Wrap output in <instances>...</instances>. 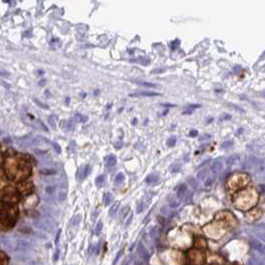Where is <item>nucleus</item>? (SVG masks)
Returning <instances> with one entry per match:
<instances>
[{
	"mask_svg": "<svg viewBox=\"0 0 265 265\" xmlns=\"http://www.w3.org/2000/svg\"><path fill=\"white\" fill-rule=\"evenodd\" d=\"M58 256H59V249H56V253H54V261L58 260Z\"/></svg>",
	"mask_w": 265,
	"mask_h": 265,
	"instance_id": "nucleus-47",
	"label": "nucleus"
},
{
	"mask_svg": "<svg viewBox=\"0 0 265 265\" xmlns=\"http://www.w3.org/2000/svg\"><path fill=\"white\" fill-rule=\"evenodd\" d=\"M254 174L255 175H263L265 174V162L263 160L261 163L256 166L254 168Z\"/></svg>",
	"mask_w": 265,
	"mask_h": 265,
	"instance_id": "nucleus-14",
	"label": "nucleus"
},
{
	"mask_svg": "<svg viewBox=\"0 0 265 265\" xmlns=\"http://www.w3.org/2000/svg\"><path fill=\"white\" fill-rule=\"evenodd\" d=\"M222 168H223L222 163L220 162V160H215V162L212 163V166H211V171H212L213 174H219V172L222 171Z\"/></svg>",
	"mask_w": 265,
	"mask_h": 265,
	"instance_id": "nucleus-13",
	"label": "nucleus"
},
{
	"mask_svg": "<svg viewBox=\"0 0 265 265\" xmlns=\"http://www.w3.org/2000/svg\"><path fill=\"white\" fill-rule=\"evenodd\" d=\"M38 201H39V198L37 197V195L31 194L30 196H28V197L25 198L23 204H24V206L26 208H32V207L36 206V205L38 204Z\"/></svg>",
	"mask_w": 265,
	"mask_h": 265,
	"instance_id": "nucleus-8",
	"label": "nucleus"
},
{
	"mask_svg": "<svg viewBox=\"0 0 265 265\" xmlns=\"http://www.w3.org/2000/svg\"><path fill=\"white\" fill-rule=\"evenodd\" d=\"M189 181L190 186H192V187H194V189H196V186H197V183H196V181H195L194 178L190 177V178H189Z\"/></svg>",
	"mask_w": 265,
	"mask_h": 265,
	"instance_id": "nucleus-36",
	"label": "nucleus"
},
{
	"mask_svg": "<svg viewBox=\"0 0 265 265\" xmlns=\"http://www.w3.org/2000/svg\"><path fill=\"white\" fill-rule=\"evenodd\" d=\"M81 219H82L81 214H77V215L72 219V225H73V226L78 225L79 223H80V221H81Z\"/></svg>",
	"mask_w": 265,
	"mask_h": 265,
	"instance_id": "nucleus-32",
	"label": "nucleus"
},
{
	"mask_svg": "<svg viewBox=\"0 0 265 265\" xmlns=\"http://www.w3.org/2000/svg\"><path fill=\"white\" fill-rule=\"evenodd\" d=\"M115 147L117 148H122V147H123V143L120 142V144H116V145H115Z\"/></svg>",
	"mask_w": 265,
	"mask_h": 265,
	"instance_id": "nucleus-50",
	"label": "nucleus"
},
{
	"mask_svg": "<svg viewBox=\"0 0 265 265\" xmlns=\"http://www.w3.org/2000/svg\"><path fill=\"white\" fill-rule=\"evenodd\" d=\"M187 260L190 265H202L206 260L204 254L200 249L192 248L187 252Z\"/></svg>",
	"mask_w": 265,
	"mask_h": 265,
	"instance_id": "nucleus-4",
	"label": "nucleus"
},
{
	"mask_svg": "<svg viewBox=\"0 0 265 265\" xmlns=\"http://www.w3.org/2000/svg\"><path fill=\"white\" fill-rule=\"evenodd\" d=\"M103 230V221H99L97 223L96 227H95V234L100 235V233Z\"/></svg>",
	"mask_w": 265,
	"mask_h": 265,
	"instance_id": "nucleus-28",
	"label": "nucleus"
},
{
	"mask_svg": "<svg viewBox=\"0 0 265 265\" xmlns=\"http://www.w3.org/2000/svg\"><path fill=\"white\" fill-rule=\"evenodd\" d=\"M119 206H120V202H115L114 204H113V206H111V209H110L109 213L111 216H114L116 213H117V211L119 209Z\"/></svg>",
	"mask_w": 265,
	"mask_h": 265,
	"instance_id": "nucleus-20",
	"label": "nucleus"
},
{
	"mask_svg": "<svg viewBox=\"0 0 265 265\" xmlns=\"http://www.w3.org/2000/svg\"><path fill=\"white\" fill-rule=\"evenodd\" d=\"M133 82H135L136 84H138L140 86H145V87H154V88L157 87V85L154 84V83H148L145 81H133Z\"/></svg>",
	"mask_w": 265,
	"mask_h": 265,
	"instance_id": "nucleus-22",
	"label": "nucleus"
},
{
	"mask_svg": "<svg viewBox=\"0 0 265 265\" xmlns=\"http://www.w3.org/2000/svg\"><path fill=\"white\" fill-rule=\"evenodd\" d=\"M60 234H61V230H58L57 235H56V238H55V243H56V244H58V242H59V238H60Z\"/></svg>",
	"mask_w": 265,
	"mask_h": 265,
	"instance_id": "nucleus-44",
	"label": "nucleus"
},
{
	"mask_svg": "<svg viewBox=\"0 0 265 265\" xmlns=\"http://www.w3.org/2000/svg\"><path fill=\"white\" fill-rule=\"evenodd\" d=\"M0 261H1V265H8V257L6 256V254L1 251L0 252Z\"/></svg>",
	"mask_w": 265,
	"mask_h": 265,
	"instance_id": "nucleus-26",
	"label": "nucleus"
},
{
	"mask_svg": "<svg viewBox=\"0 0 265 265\" xmlns=\"http://www.w3.org/2000/svg\"><path fill=\"white\" fill-rule=\"evenodd\" d=\"M17 214H18V208L14 205L6 204L1 202V229L2 231L8 230L13 227L14 223L16 221Z\"/></svg>",
	"mask_w": 265,
	"mask_h": 265,
	"instance_id": "nucleus-2",
	"label": "nucleus"
},
{
	"mask_svg": "<svg viewBox=\"0 0 265 265\" xmlns=\"http://www.w3.org/2000/svg\"><path fill=\"white\" fill-rule=\"evenodd\" d=\"M145 202H144V200H142V201H140L139 202V204H138V207H137V213H141V212H143V211H144V209H145Z\"/></svg>",
	"mask_w": 265,
	"mask_h": 265,
	"instance_id": "nucleus-29",
	"label": "nucleus"
},
{
	"mask_svg": "<svg viewBox=\"0 0 265 265\" xmlns=\"http://www.w3.org/2000/svg\"><path fill=\"white\" fill-rule=\"evenodd\" d=\"M207 262L209 265H224V260L221 256L213 254L207 257Z\"/></svg>",
	"mask_w": 265,
	"mask_h": 265,
	"instance_id": "nucleus-9",
	"label": "nucleus"
},
{
	"mask_svg": "<svg viewBox=\"0 0 265 265\" xmlns=\"http://www.w3.org/2000/svg\"><path fill=\"white\" fill-rule=\"evenodd\" d=\"M112 201H113V195L110 192H107L105 195V201H104V203H105L106 206H109Z\"/></svg>",
	"mask_w": 265,
	"mask_h": 265,
	"instance_id": "nucleus-25",
	"label": "nucleus"
},
{
	"mask_svg": "<svg viewBox=\"0 0 265 265\" xmlns=\"http://www.w3.org/2000/svg\"><path fill=\"white\" fill-rule=\"evenodd\" d=\"M132 219H133V214H131L130 217L127 220V222H126V226H129L130 225V223H131V221H132Z\"/></svg>",
	"mask_w": 265,
	"mask_h": 265,
	"instance_id": "nucleus-48",
	"label": "nucleus"
},
{
	"mask_svg": "<svg viewBox=\"0 0 265 265\" xmlns=\"http://www.w3.org/2000/svg\"><path fill=\"white\" fill-rule=\"evenodd\" d=\"M197 135H198V133H197V131H196V130H192L189 132V136L190 137H196Z\"/></svg>",
	"mask_w": 265,
	"mask_h": 265,
	"instance_id": "nucleus-42",
	"label": "nucleus"
},
{
	"mask_svg": "<svg viewBox=\"0 0 265 265\" xmlns=\"http://www.w3.org/2000/svg\"><path fill=\"white\" fill-rule=\"evenodd\" d=\"M169 206H171V208H177L178 206V204H180L178 200L174 197H169Z\"/></svg>",
	"mask_w": 265,
	"mask_h": 265,
	"instance_id": "nucleus-24",
	"label": "nucleus"
},
{
	"mask_svg": "<svg viewBox=\"0 0 265 265\" xmlns=\"http://www.w3.org/2000/svg\"><path fill=\"white\" fill-rule=\"evenodd\" d=\"M263 162V160L258 159L256 157H248L244 160L243 163V168L244 169H254L256 166H258L259 163Z\"/></svg>",
	"mask_w": 265,
	"mask_h": 265,
	"instance_id": "nucleus-6",
	"label": "nucleus"
},
{
	"mask_svg": "<svg viewBox=\"0 0 265 265\" xmlns=\"http://www.w3.org/2000/svg\"><path fill=\"white\" fill-rule=\"evenodd\" d=\"M160 96V93L157 92H141V93H136V94H130V97H157Z\"/></svg>",
	"mask_w": 265,
	"mask_h": 265,
	"instance_id": "nucleus-11",
	"label": "nucleus"
},
{
	"mask_svg": "<svg viewBox=\"0 0 265 265\" xmlns=\"http://www.w3.org/2000/svg\"><path fill=\"white\" fill-rule=\"evenodd\" d=\"M2 166L7 178L12 181L22 183L31 174L30 166L22 157H6Z\"/></svg>",
	"mask_w": 265,
	"mask_h": 265,
	"instance_id": "nucleus-1",
	"label": "nucleus"
},
{
	"mask_svg": "<svg viewBox=\"0 0 265 265\" xmlns=\"http://www.w3.org/2000/svg\"><path fill=\"white\" fill-rule=\"evenodd\" d=\"M34 102L36 103V105L40 106L41 108H43V109H49L48 105H45V104H43L42 102H41V101H39L38 99H36V98H35V99H34Z\"/></svg>",
	"mask_w": 265,
	"mask_h": 265,
	"instance_id": "nucleus-34",
	"label": "nucleus"
},
{
	"mask_svg": "<svg viewBox=\"0 0 265 265\" xmlns=\"http://www.w3.org/2000/svg\"><path fill=\"white\" fill-rule=\"evenodd\" d=\"M175 143H177V138H175V137H171V138L168 140V142H166V145H168V147L172 148L174 147Z\"/></svg>",
	"mask_w": 265,
	"mask_h": 265,
	"instance_id": "nucleus-30",
	"label": "nucleus"
},
{
	"mask_svg": "<svg viewBox=\"0 0 265 265\" xmlns=\"http://www.w3.org/2000/svg\"><path fill=\"white\" fill-rule=\"evenodd\" d=\"M180 166H171V172H177L178 171H180Z\"/></svg>",
	"mask_w": 265,
	"mask_h": 265,
	"instance_id": "nucleus-39",
	"label": "nucleus"
},
{
	"mask_svg": "<svg viewBox=\"0 0 265 265\" xmlns=\"http://www.w3.org/2000/svg\"><path fill=\"white\" fill-rule=\"evenodd\" d=\"M124 180H125V175L123 174H119L115 178V184L116 186H120V184L124 183Z\"/></svg>",
	"mask_w": 265,
	"mask_h": 265,
	"instance_id": "nucleus-23",
	"label": "nucleus"
},
{
	"mask_svg": "<svg viewBox=\"0 0 265 265\" xmlns=\"http://www.w3.org/2000/svg\"><path fill=\"white\" fill-rule=\"evenodd\" d=\"M122 253H123V250H120V252H119L118 254H117V256H116V259L114 260V263H113V265H116V263H117V261L119 260V258L121 257Z\"/></svg>",
	"mask_w": 265,
	"mask_h": 265,
	"instance_id": "nucleus-40",
	"label": "nucleus"
},
{
	"mask_svg": "<svg viewBox=\"0 0 265 265\" xmlns=\"http://www.w3.org/2000/svg\"><path fill=\"white\" fill-rule=\"evenodd\" d=\"M56 120H57V116H55V115H51L48 119L49 124L51 125L53 128L56 127Z\"/></svg>",
	"mask_w": 265,
	"mask_h": 265,
	"instance_id": "nucleus-31",
	"label": "nucleus"
},
{
	"mask_svg": "<svg viewBox=\"0 0 265 265\" xmlns=\"http://www.w3.org/2000/svg\"><path fill=\"white\" fill-rule=\"evenodd\" d=\"M45 141H46L47 143H49V144H51V145H52V147L54 148V150H55L56 153H57V154H61V147H60V145H59L58 143H56V142H51V141H49V140H47V139H45Z\"/></svg>",
	"mask_w": 265,
	"mask_h": 265,
	"instance_id": "nucleus-21",
	"label": "nucleus"
},
{
	"mask_svg": "<svg viewBox=\"0 0 265 265\" xmlns=\"http://www.w3.org/2000/svg\"><path fill=\"white\" fill-rule=\"evenodd\" d=\"M106 181V174H101L96 178V184L97 186H102Z\"/></svg>",
	"mask_w": 265,
	"mask_h": 265,
	"instance_id": "nucleus-19",
	"label": "nucleus"
},
{
	"mask_svg": "<svg viewBox=\"0 0 265 265\" xmlns=\"http://www.w3.org/2000/svg\"><path fill=\"white\" fill-rule=\"evenodd\" d=\"M45 83H46V80H45V79H42V80H41V81L39 82V86H43L44 84H45Z\"/></svg>",
	"mask_w": 265,
	"mask_h": 265,
	"instance_id": "nucleus-51",
	"label": "nucleus"
},
{
	"mask_svg": "<svg viewBox=\"0 0 265 265\" xmlns=\"http://www.w3.org/2000/svg\"><path fill=\"white\" fill-rule=\"evenodd\" d=\"M33 187H34L33 184H32L31 183H28V181H22V183H19L17 189H18L20 194L28 195L32 192Z\"/></svg>",
	"mask_w": 265,
	"mask_h": 265,
	"instance_id": "nucleus-5",
	"label": "nucleus"
},
{
	"mask_svg": "<svg viewBox=\"0 0 265 265\" xmlns=\"http://www.w3.org/2000/svg\"><path fill=\"white\" fill-rule=\"evenodd\" d=\"M56 190H57V186L55 184H49L45 187V193L48 195H52L53 193H55Z\"/></svg>",
	"mask_w": 265,
	"mask_h": 265,
	"instance_id": "nucleus-17",
	"label": "nucleus"
},
{
	"mask_svg": "<svg viewBox=\"0 0 265 265\" xmlns=\"http://www.w3.org/2000/svg\"><path fill=\"white\" fill-rule=\"evenodd\" d=\"M40 174H54L55 171L49 169H40Z\"/></svg>",
	"mask_w": 265,
	"mask_h": 265,
	"instance_id": "nucleus-33",
	"label": "nucleus"
},
{
	"mask_svg": "<svg viewBox=\"0 0 265 265\" xmlns=\"http://www.w3.org/2000/svg\"><path fill=\"white\" fill-rule=\"evenodd\" d=\"M30 246H31V243L26 239H18L15 241L14 245L12 246L13 247L12 249L15 250V251H18V250H26Z\"/></svg>",
	"mask_w": 265,
	"mask_h": 265,
	"instance_id": "nucleus-7",
	"label": "nucleus"
},
{
	"mask_svg": "<svg viewBox=\"0 0 265 265\" xmlns=\"http://www.w3.org/2000/svg\"><path fill=\"white\" fill-rule=\"evenodd\" d=\"M194 246L197 249H205L207 247V242L203 237H196L194 240Z\"/></svg>",
	"mask_w": 265,
	"mask_h": 265,
	"instance_id": "nucleus-10",
	"label": "nucleus"
},
{
	"mask_svg": "<svg viewBox=\"0 0 265 265\" xmlns=\"http://www.w3.org/2000/svg\"><path fill=\"white\" fill-rule=\"evenodd\" d=\"M19 201V195L13 187L8 186L1 190V202L13 205Z\"/></svg>",
	"mask_w": 265,
	"mask_h": 265,
	"instance_id": "nucleus-3",
	"label": "nucleus"
},
{
	"mask_svg": "<svg viewBox=\"0 0 265 265\" xmlns=\"http://www.w3.org/2000/svg\"><path fill=\"white\" fill-rule=\"evenodd\" d=\"M186 194H187V187L186 184H181L177 190V196L180 199H184Z\"/></svg>",
	"mask_w": 265,
	"mask_h": 265,
	"instance_id": "nucleus-12",
	"label": "nucleus"
},
{
	"mask_svg": "<svg viewBox=\"0 0 265 265\" xmlns=\"http://www.w3.org/2000/svg\"><path fill=\"white\" fill-rule=\"evenodd\" d=\"M124 265H129V264H128V263H124Z\"/></svg>",
	"mask_w": 265,
	"mask_h": 265,
	"instance_id": "nucleus-54",
	"label": "nucleus"
},
{
	"mask_svg": "<svg viewBox=\"0 0 265 265\" xmlns=\"http://www.w3.org/2000/svg\"><path fill=\"white\" fill-rule=\"evenodd\" d=\"M157 181H159V175L154 174H151L145 177V183L148 184H156Z\"/></svg>",
	"mask_w": 265,
	"mask_h": 265,
	"instance_id": "nucleus-15",
	"label": "nucleus"
},
{
	"mask_svg": "<svg viewBox=\"0 0 265 265\" xmlns=\"http://www.w3.org/2000/svg\"><path fill=\"white\" fill-rule=\"evenodd\" d=\"M178 44H180V40H175V41H174V42H171V49L174 50V49H175L177 47V45Z\"/></svg>",
	"mask_w": 265,
	"mask_h": 265,
	"instance_id": "nucleus-38",
	"label": "nucleus"
},
{
	"mask_svg": "<svg viewBox=\"0 0 265 265\" xmlns=\"http://www.w3.org/2000/svg\"><path fill=\"white\" fill-rule=\"evenodd\" d=\"M210 138H211V137L209 135H204V136H202V137H200V138H199V141L202 142V141H204V140H208V139H210Z\"/></svg>",
	"mask_w": 265,
	"mask_h": 265,
	"instance_id": "nucleus-43",
	"label": "nucleus"
},
{
	"mask_svg": "<svg viewBox=\"0 0 265 265\" xmlns=\"http://www.w3.org/2000/svg\"><path fill=\"white\" fill-rule=\"evenodd\" d=\"M197 177H198L199 180H204V178L207 177V171H199V172H198V174H197Z\"/></svg>",
	"mask_w": 265,
	"mask_h": 265,
	"instance_id": "nucleus-35",
	"label": "nucleus"
},
{
	"mask_svg": "<svg viewBox=\"0 0 265 265\" xmlns=\"http://www.w3.org/2000/svg\"><path fill=\"white\" fill-rule=\"evenodd\" d=\"M200 107V105H189L187 106V108L189 109H196V108H199Z\"/></svg>",
	"mask_w": 265,
	"mask_h": 265,
	"instance_id": "nucleus-49",
	"label": "nucleus"
},
{
	"mask_svg": "<svg viewBox=\"0 0 265 265\" xmlns=\"http://www.w3.org/2000/svg\"><path fill=\"white\" fill-rule=\"evenodd\" d=\"M258 189L260 190V192L265 193V184H260V186H258Z\"/></svg>",
	"mask_w": 265,
	"mask_h": 265,
	"instance_id": "nucleus-45",
	"label": "nucleus"
},
{
	"mask_svg": "<svg viewBox=\"0 0 265 265\" xmlns=\"http://www.w3.org/2000/svg\"><path fill=\"white\" fill-rule=\"evenodd\" d=\"M230 265H240V264H238V263H231Z\"/></svg>",
	"mask_w": 265,
	"mask_h": 265,
	"instance_id": "nucleus-53",
	"label": "nucleus"
},
{
	"mask_svg": "<svg viewBox=\"0 0 265 265\" xmlns=\"http://www.w3.org/2000/svg\"><path fill=\"white\" fill-rule=\"evenodd\" d=\"M231 145H232V142L228 141V142H224V143H223V144L221 145V148H229V147H231Z\"/></svg>",
	"mask_w": 265,
	"mask_h": 265,
	"instance_id": "nucleus-37",
	"label": "nucleus"
},
{
	"mask_svg": "<svg viewBox=\"0 0 265 265\" xmlns=\"http://www.w3.org/2000/svg\"><path fill=\"white\" fill-rule=\"evenodd\" d=\"M235 157H237V156H230L229 157H227V159H226V160H225L226 166H233L234 163H235V160H236Z\"/></svg>",
	"mask_w": 265,
	"mask_h": 265,
	"instance_id": "nucleus-27",
	"label": "nucleus"
},
{
	"mask_svg": "<svg viewBox=\"0 0 265 265\" xmlns=\"http://www.w3.org/2000/svg\"><path fill=\"white\" fill-rule=\"evenodd\" d=\"M129 210H130V206L125 207L124 209H123V212H122V216H123V217L126 216V215H127V213L129 212Z\"/></svg>",
	"mask_w": 265,
	"mask_h": 265,
	"instance_id": "nucleus-41",
	"label": "nucleus"
},
{
	"mask_svg": "<svg viewBox=\"0 0 265 265\" xmlns=\"http://www.w3.org/2000/svg\"><path fill=\"white\" fill-rule=\"evenodd\" d=\"M162 213L163 214H171V213H169V209H166V206H163V208H162Z\"/></svg>",
	"mask_w": 265,
	"mask_h": 265,
	"instance_id": "nucleus-46",
	"label": "nucleus"
},
{
	"mask_svg": "<svg viewBox=\"0 0 265 265\" xmlns=\"http://www.w3.org/2000/svg\"><path fill=\"white\" fill-rule=\"evenodd\" d=\"M138 252H139L140 256H141V257H142L143 259H145V260H147V259H148V253L147 250H145V247L142 245V244H140V245H139Z\"/></svg>",
	"mask_w": 265,
	"mask_h": 265,
	"instance_id": "nucleus-16",
	"label": "nucleus"
},
{
	"mask_svg": "<svg viewBox=\"0 0 265 265\" xmlns=\"http://www.w3.org/2000/svg\"><path fill=\"white\" fill-rule=\"evenodd\" d=\"M137 123H138V121H137V120H134L133 121V124H137Z\"/></svg>",
	"mask_w": 265,
	"mask_h": 265,
	"instance_id": "nucleus-52",
	"label": "nucleus"
},
{
	"mask_svg": "<svg viewBox=\"0 0 265 265\" xmlns=\"http://www.w3.org/2000/svg\"><path fill=\"white\" fill-rule=\"evenodd\" d=\"M105 160H106L107 166H116V163H117V159H116V157L113 156V154L112 156L107 157Z\"/></svg>",
	"mask_w": 265,
	"mask_h": 265,
	"instance_id": "nucleus-18",
	"label": "nucleus"
}]
</instances>
